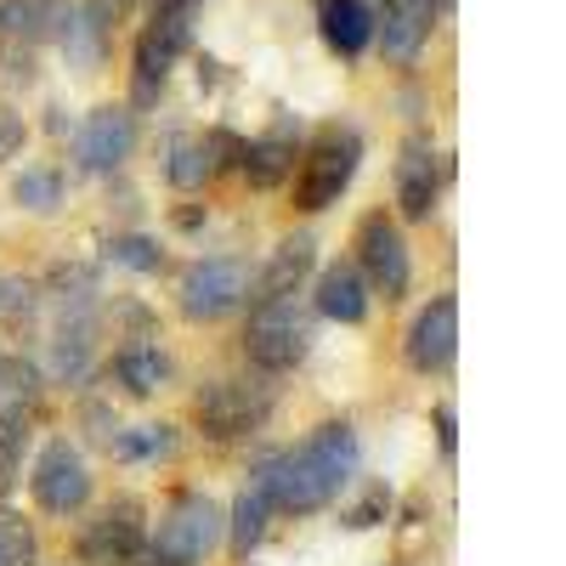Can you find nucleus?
I'll return each mask as SVG.
<instances>
[{"label": "nucleus", "mask_w": 566, "mask_h": 566, "mask_svg": "<svg viewBox=\"0 0 566 566\" xmlns=\"http://www.w3.org/2000/svg\"><path fill=\"white\" fill-rule=\"evenodd\" d=\"M261 470H266V493H272L277 515H317L357 476V431L346 419H328L306 442L283 448V453H266Z\"/></svg>", "instance_id": "1"}, {"label": "nucleus", "mask_w": 566, "mask_h": 566, "mask_svg": "<svg viewBox=\"0 0 566 566\" xmlns=\"http://www.w3.org/2000/svg\"><path fill=\"white\" fill-rule=\"evenodd\" d=\"M227 538V515L210 493H176L148 527V566H205Z\"/></svg>", "instance_id": "2"}, {"label": "nucleus", "mask_w": 566, "mask_h": 566, "mask_svg": "<svg viewBox=\"0 0 566 566\" xmlns=\"http://www.w3.org/2000/svg\"><path fill=\"white\" fill-rule=\"evenodd\" d=\"M317 340V317L301 295H283V301H255L250 323H244V357L255 374H290L306 363Z\"/></svg>", "instance_id": "3"}, {"label": "nucleus", "mask_w": 566, "mask_h": 566, "mask_svg": "<svg viewBox=\"0 0 566 566\" xmlns=\"http://www.w3.org/2000/svg\"><path fill=\"white\" fill-rule=\"evenodd\" d=\"M193 12L199 7H154L148 29L136 34V57H130V108H154L165 97L170 69L193 45Z\"/></svg>", "instance_id": "4"}, {"label": "nucleus", "mask_w": 566, "mask_h": 566, "mask_svg": "<svg viewBox=\"0 0 566 566\" xmlns=\"http://www.w3.org/2000/svg\"><path fill=\"white\" fill-rule=\"evenodd\" d=\"M272 386L266 380H250V374H227V380H210L199 386L193 397V419L210 442H244L255 437L261 424L272 419Z\"/></svg>", "instance_id": "5"}, {"label": "nucleus", "mask_w": 566, "mask_h": 566, "mask_svg": "<svg viewBox=\"0 0 566 566\" xmlns=\"http://www.w3.org/2000/svg\"><path fill=\"white\" fill-rule=\"evenodd\" d=\"M357 159H363V142L352 125H323L312 136V148L301 154V170H295V205L301 210H328L340 205V193L357 176Z\"/></svg>", "instance_id": "6"}, {"label": "nucleus", "mask_w": 566, "mask_h": 566, "mask_svg": "<svg viewBox=\"0 0 566 566\" xmlns=\"http://www.w3.org/2000/svg\"><path fill=\"white\" fill-rule=\"evenodd\" d=\"M250 283H255V266L244 255H210V261H193L181 272V317L187 323H221L232 312L250 306Z\"/></svg>", "instance_id": "7"}, {"label": "nucleus", "mask_w": 566, "mask_h": 566, "mask_svg": "<svg viewBox=\"0 0 566 566\" xmlns=\"http://www.w3.org/2000/svg\"><path fill=\"white\" fill-rule=\"evenodd\" d=\"M80 566H148V510L142 499H114L80 527Z\"/></svg>", "instance_id": "8"}, {"label": "nucleus", "mask_w": 566, "mask_h": 566, "mask_svg": "<svg viewBox=\"0 0 566 566\" xmlns=\"http://www.w3.org/2000/svg\"><path fill=\"white\" fill-rule=\"evenodd\" d=\"M357 272L368 283V295H386V301H402L408 295L413 261H408V239H402L397 216L368 210L357 221Z\"/></svg>", "instance_id": "9"}, {"label": "nucleus", "mask_w": 566, "mask_h": 566, "mask_svg": "<svg viewBox=\"0 0 566 566\" xmlns=\"http://www.w3.org/2000/svg\"><path fill=\"white\" fill-rule=\"evenodd\" d=\"M29 493H34V504L45 515H57V522H69V515H80L91 504V470H85V459H80V448L69 437H52L40 448Z\"/></svg>", "instance_id": "10"}, {"label": "nucleus", "mask_w": 566, "mask_h": 566, "mask_svg": "<svg viewBox=\"0 0 566 566\" xmlns=\"http://www.w3.org/2000/svg\"><path fill=\"white\" fill-rule=\"evenodd\" d=\"M244 159V142L227 136V130H205V136H170L165 148V181L176 187V193H199V187H210L227 165Z\"/></svg>", "instance_id": "11"}, {"label": "nucleus", "mask_w": 566, "mask_h": 566, "mask_svg": "<svg viewBox=\"0 0 566 566\" xmlns=\"http://www.w3.org/2000/svg\"><path fill=\"white\" fill-rule=\"evenodd\" d=\"M136 148V114L130 108H91L85 125L74 130V165L85 176H114Z\"/></svg>", "instance_id": "12"}, {"label": "nucleus", "mask_w": 566, "mask_h": 566, "mask_svg": "<svg viewBox=\"0 0 566 566\" xmlns=\"http://www.w3.org/2000/svg\"><path fill=\"white\" fill-rule=\"evenodd\" d=\"M453 352H459V301L453 295H437L413 323H408V340H402V357L413 374H448L453 368Z\"/></svg>", "instance_id": "13"}, {"label": "nucleus", "mask_w": 566, "mask_h": 566, "mask_svg": "<svg viewBox=\"0 0 566 566\" xmlns=\"http://www.w3.org/2000/svg\"><path fill=\"white\" fill-rule=\"evenodd\" d=\"M437 193H442V165H437L431 136H408L402 159H397V210H402V221H431Z\"/></svg>", "instance_id": "14"}, {"label": "nucleus", "mask_w": 566, "mask_h": 566, "mask_svg": "<svg viewBox=\"0 0 566 566\" xmlns=\"http://www.w3.org/2000/svg\"><path fill=\"white\" fill-rule=\"evenodd\" d=\"M431 29H437V0H386L380 18H374V40L386 45L397 69H408L431 45Z\"/></svg>", "instance_id": "15"}, {"label": "nucleus", "mask_w": 566, "mask_h": 566, "mask_svg": "<svg viewBox=\"0 0 566 566\" xmlns=\"http://www.w3.org/2000/svg\"><path fill=\"white\" fill-rule=\"evenodd\" d=\"M74 23V7L69 0H0V40L12 45H63Z\"/></svg>", "instance_id": "16"}, {"label": "nucleus", "mask_w": 566, "mask_h": 566, "mask_svg": "<svg viewBox=\"0 0 566 566\" xmlns=\"http://www.w3.org/2000/svg\"><path fill=\"white\" fill-rule=\"evenodd\" d=\"M312 266H317V239H312V232H290V239H277L272 261H266V266L255 272V283H250V306H255V301L301 295V283L312 277Z\"/></svg>", "instance_id": "17"}, {"label": "nucleus", "mask_w": 566, "mask_h": 566, "mask_svg": "<svg viewBox=\"0 0 566 566\" xmlns=\"http://www.w3.org/2000/svg\"><path fill=\"white\" fill-rule=\"evenodd\" d=\"M91 363H97V312H69L52 335V357H45V374L57 386H85Z\"/></svg>", "instance_id": "18"}, {"label": "nucleus", "mask_w": 566, "mask_h": 566, "mask_svg": "<svg viewBox=\"0 0 566 566\" xmlns=\"http://www.w3.org/2000/svg\"><path fill=\"white\" fill-rule=\"evenodd\" d=\"M295 159H301V136H295V125L290 119H277L266 136H255V142H244V176H250V187H261V193H272V187H283L295 176Z\"/></svg>", "instance_id": "19"}, {"label": "nucleus", "mask_w": 566, "mask_h": 566, "mask_svg": "<svg viewBox=\"0 0 566 566\" xmlns=\"http://www.w3.org/2000/svg\"><path fill=\"white\" fill-rule=\"evenodd\" d=\"M114 380H119L130 397H159V391L176 380V363H170V352H165L154 335H130V340L114 352Z\"/></svg>", "instance_id": "20"}, {"label": "nucleus", "mask_w": 566, "mask_h": 566, "mask_svg": "<svg viewBox=\"0 0 566 566\" xmlns=\"http://www.w3.org/2000/svg\"><path fill=\"white\" fill-rule=\"evenodd\" d=\"M272 493H266V470L255 464L250 470V482L239 488V499H232V515H227V544H232V555L239 560H250L255 549H261V538H266V527H272Z\"/></svg>", "instance_id": "21"}, {"label": "nucleus", "mask_w": 566, "mask_h": 566, "mask_svg": "<svg viewBox=\"0 0 566 566\" xmlns=\"http://www.w3.org/2000/svg\"><path fill=\"white\" fill-rule=\"evenodd\" d=\"M317 317H335V323H363L368 317V283L357 272V261H328L317 272V295H312Z\"/></svg>", "instance_id": "22"}, {"label": "nucleus", "mask_w": 566, "mask_h": 566, "mask_svg": "<svg viewBox=\"0 0 566 566\" xmlns=\"http://www.w3.org/2000/svg\"><path fill=\"white\" fill-rule=\"evenodd\" d=\"M317 23H323V40L335 45L340 57H357L363 45L374 40V12L363 7V0H323Z\"/></svg>", "instance_id": "23"}, {"label": "nucleus", "mask_w": 566, "mask_h": 566, "mask_svg": "<svg viewBox=\"0 0 566 566\" xmlns=\"http://www.w3.org/2000/svg\"><path fill=\"white\" fill-rule=\"evenodd\" d=\"M40 397H45L40 368L29 357H0V419H29Z\"/></svg>", "instance_id": "24"}, {"label": "nucleus", "mask_w": 566, "mask_h": 566, "mask_svg": "<svg viewBox=\"0 0 566 566\" xmlns=\"http://www.w3.org/2000/svg\"><path fill=\"white\" fill-rule=\"evenodd\" d=\"M108 453L125 459V464H154V459L176 453V431L170 424H125V431H114Z\"/></svg>", "instance_id": "25"}, {"label": "nucleus", "mask_w": 566, "mask_h": 566, "mask_svg": "<svg viewBox=\"0 0 566 566\" xmlns=\"http://www.w3.org/2000/svg\"><path fill=\"white\" fill-rule=\"evenodd\" d=\"M12 199L23 210H40V216H52L63 205V170L57 165H29L18 181H12Z\"/></svg>", "instance_id": "26"}, {"label": "nucleus", "mask_w": 566, "mask_h": 566, "mask_svg": "<svg viewBox=\"0 0 566 566\" xmlns=\"http://www.w3.org/2000/svg\"><path fill=\"white\" fill-rule=\"evenodd\" d=\"M0 566H40L34 522H23V515L7 510V504H0Z\"/></svg>", "instance_id": "27"}, {"label": "nucleus", "mask_w": 566, "mask_h": 566, "mask_svg": "<svg viewBox=\"0 0 566 566\" xmlns=\"http://www.w3.org/2000/svg\"><path fill=\"white\" fill-rule=\"evenodd\" d=\"M23 453H29V419H0V499L23 482Z\"/></svg>", "instance_id": "28"}, {"label": "nucleus", "mask_w": 566, "mask_h": 566, "mask_svg": "<svg viewBox=\"0 0 566 566\" xmlns=\"http://www.w3.org/2000/svg\"><path fill=\"white\" fill-rule=\"evenodd\" d=\"M108 261H119L130 272H159L165 266V250L154 239H142V232H114V239H108Z\"/></svg>", "instance_id": "29"}, {"label": "nucleus", "mask_w": 566, "mask_h": 566, "mask_svg": "<svg viewBox=\"0 0 566 566\" xmlns=\"http://www.w3.org/2000/svg\"><path fill=\"white\" fill-rule=\"evenodd\" d=\"M386 510H391V493H386L380 482H374V488L346 510V527H357V533H363V527H380V522H386Z\"/></svg>", "instance_id": "30"}, {"label": "nucleus", "mask_w": 566, "mask_h": 566, "mask_svg": "<svg viewBox=\"0 0 566 566\" xmlns=\"http://www.w3.org/2000/svg\"><path fill=\"white\" fill-rule=\"evenodd\" d=\"M130 7H136V0H85V7H80V18L91 23V29H114V23H125L130 18Z\"/></svg>", "instance_id": "31"}, {"label": "nucleus", "mask_w": 566, "mask_h": 566, "mask_svg": "<svg viewBox=\"0 0 566 566\" xmlns=\"http://www.w3.org/2000/svg\"><path fill=\"white\" fill-rule=\"evenodd\" d=\"M29 142V130H23V114H12V108H0V159H12L18 148Z\"/></svg>", "instance_id": "32"}, {"label": "nucleus", "mask_w": 566, "mask_h": 566, "mask_svg": "<svg viewBox=\"0 0 566 566\" xmlns=\"http://www.w3.org/2000/svg\"><path fill=\"white\" fill-rule=\"evenodd\" d=\"M437 442H442V453L453 459V448H459V431H453V408H437Z\"/></svg>", "instance_id": "33"}, {"label": "nucleus", "mask_w": 566, "mask_h": 566, "mask_svg": "<svg viewBox=\"0 0 566 566\" xmlns=\"http://www.w3.org/2000/svg\"><path fill=\"white\" fill-rule=\"evenodd\" d=\"M18 295H23V290H18V277L0 272V312H12V306H18Z\"/></svg>", "instance_id": "34"}, {"label": "nucleus", "mask_w": 566, "mask_h": 566, "mask_svg": "<svg viewBox=\"0 0 566 566\" xmlns=\"http://www.w3.org/2000/svg\"><path fill=\"white\" fill-rule=\"evenodd\" d=\"M154 7H199V0H154Z\"/></svg>", "instance_id": "35"}]
</instances>
